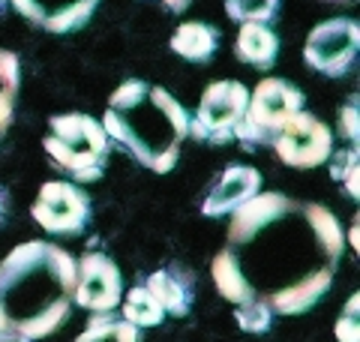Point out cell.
Returning <instances> with one entry per match:
<instances>
[{"mask_svg":"<svg viewBox=\"0 0 360 342\" xmlns=\"http://www.w3.org/2000/svg\"><path fill=\"white\" fill-rule=\"evenodd\" d=\"M18 84H21L18 57L13 51L0 49V139L13 127L15 106H18Z\"/></svg>","mask_w":360,"mask_h":342,"instance_id":"2e32d148","label":"cell"},{"mask_svg":"<svg viewBox=\"0 0 360 342\" xmlns=\"http://www.w3.org/2000/svg\"><path fill=\"white\" fill-rule=\"evenodd\" d=\"M279 51L276 33L267 25H240L238 42H234V54L238 61L252 66V70H270Z\"/></svg>","mask_w":360,"mask_h":342,"instance_id":"4fadbf2b","label":"cell"},{"mask_svg":"<svg viewBox=\"0 0 360 342\" xmlns=\"http://www.w3.org/2000/svg\"><path fill=\"white\" fill-rule=\"evenodd\" d=\"M330 175L336 180H342L348 196L357 198V147L336 153V159H330Z\"/></svg>","mask_w":360,"mask_h":342,"instance_id":"44dd1931","label":"cell"},{"mask_svg":"<svg viewBox=\"0 0 360 342\" xmlns=\"http://www.w3.org/2000/svg\"><path fill=\"white\" fill-rule=\"evenodd\" d=\"M303 111V94L285 82V78H264L250 94V106L243 111V120L234 139H240L246 147L274 144L279 129Z\"/></svg>","mask_w":360,"mask_h":342,"instance_id":"5b68a950","label":"cell"},{"mask_svg":"<svg viewBox=\"0 0 360 342\" xmlns=\"http://www.w3.org/2000/svg\"><path fill=\"white\" fill-rule=\"evenodd\" d=\"M342 253V225L328 208L258 192L231 213L210 273L234 306L262 303L274 315H300L328 294Z\"/></svg>","mask_w":360,"mask_h":342,"instance_id":"6da1fadb","label":"cell"},{"mask_svg":"<svg viewBox=\"0 0 360 342\" xmlns=\"http://www.w3.org/2000/svg\"><path fill=\"white\" fill-rule=\"evenodd\" d=\"M75 342H139V327L111 312H96Z\"/></svg>","mask_w":360,"mask_h":342,"instance_id":"e0dca14e","label":"cell"},{"mask_svg":"<svg viewBox=\"0 0 360 342\" xmlns=\"http://www.w3.org/2000/svg\"><path fill=\"white\" fill-rule=\"evenodd\" d=\"M342 129L348 132V139L357 147V96L352 99V106L342 108Z\"/></svg>","mask_w":360,"mask_h":342,"instance_id":"603a6c76","label":"cell"},{"mask_svg":"<svg viewBox=\"0 0 360 342\" xmlns=\"http://www.w3.org/2000/svg\"><path fill=\"white\" fill-rule=\"evenodd\" d=\"M45 153L75 184H96L105 175L111 141L103 123L87 114H58L49 120V135L42 139Z\"/></svg>","mask_w":360,"mask_h":342,"instance_id":"277c9868","label":"cell"},{"mask_svg":"<svg viewBox=\"0 0 360 342\" xmlns=\"http://www.w3.org/2000/svg\"><path fill=\"white\" fill-rule=\"evenodd\" d=\"M274 151L291 168H315L333 156V132L315 114H295L274 139Z\"/></svg>","mask_w":360,"mask_h":342,"instance_id":"9c48e42d","label":"cell"},{"mask_svg":"<svg viewBox=\"0 0 360 342\" xmlns=\"http://www.w3.org/2000/svg\"><path fill=\"white\" fill-rule=\"evenodd\" d=\"M279 0H225V13L229 18L240 25H267L276 15Z\"/></svg>","mask_w":360,"mask_h":342,"instance_id":"d6986e66","label":"cell"},{"mask_svg":"<svg viewBox=\"0 0 360 342\" xmlns=\"http://www.w3.org/2000/svg\"><path fill=\"white\" fill-rule=\"evenodd\" d=\"M120 310H123V322H129L135 327H153L162 322V306L156 303L153 294L139 285V289H132L127 298H120Z\"/></svg>","mask_w":360,"mask_h":342,"instance_id":"ac0fdd59","label":"cell"},{"mask_svg":"<svg viewBox=\"0 0 360 342\" xmlns=\"http://www.w3.org/2000/svg\"><path fill=\"white\" fill-rule=\"evenodd\" d=\"M0 342H21V339H13V336H4V334H0Z\"/></svg>","mask_w":360,"mask_h":342,"instance_id":"484cf974","label":"cell"},{"mask_svg":"<svg viewBox=\"0 0 360 342\" xmlns=\"http://www.w3.org/2000/svg\"><path fill=\"white\" fill-rule=\"evenodd\" d=\"M144 289H148L156 303L162 306V312L168 315H186L189 306H193V285H189L184 277H177L174 270H156L148 277L144 282Z\"/></svg>","mask_w":360,"mask_h":342,"instance_id":"9a60e30c","label":"cell"},{"mask_svg":"<svg viewBox=\"0 0 360 342\" xmlns=\"http://www.w3.org/2000/svg\"><path fill=\"white\" fill-rule=\"evenodd\" d=\"M75 258L49 241L18 243L0 261V334L21 342L51 336L72 312Z\"/></svg>","mask_w":360,"mask_h":342,"instance_id":"7a4b0ae2","label":"cell"},{"mask_svg":"<svg viewBox=\"0 0 360 342\" xmlns=\"http://www.w3.org/2000/svg\"><path fill=\"white\" fill-rule=\"evenodd\" d=\"M6 4H9V0H0V13H4V9H6Z\"/></svg>","mask_w":360,"mask_h":342,"instance_id":"4316f807","label":"cell"},{"mask_svg":"<svg viewBox=\"0 0 360 342\" xmlns=\"http://www.w3.org/2000/svg\"><path fill=\"white\" fill-rule=\"evenodd\" d=\"M103 129L108 141H117L144 168L165 175L189 135V114L165 87L127 78L108 96Z\"/></svg>","mask_w":360,"mask_h":342,"instance_id":"3957f363","label":"cell"},{"mask_svg":"<svg viewBox=\"0 0 360 342\" xmlns=\"http://www.w3.org/2000/svg\"><path fill=\"white\" fill-rule=\"evenodd\" d=\"M258 192H262V175L250 165H231L222 171L219 180L213 184V189L207 192L205 204H201V213L219 220V216H229L238 210L240 204L255 198Z\"/></svg>","mask_w":360,"mask_h":342,"instance_id":"7c38bea8","label":"cell"},{"mask_svg":"<svg viewBox=\"0 0 360 342\" xmlns=\"http://www.w3.org/2000/svg\"><path fill=\"white\" fill-rule=\"evenodd\" d=\"M234 318H238V324L246 330V334H267L270 324H274V312L262 303L234 306Z\"/></svg>","mask_w":360,"mask_h":342,"instance_id":"ffe728a7","label":"cell"},{"mask_svg":"<svg viewBox=\"0 0 360 342\" xmlns=\"http://www.w3.org/2000/svg\"><path fill=\"white\" fill-rule=\"evenodd\" d=\"M219 45V30L205 21H186L172 33V51L189 63H207Z\"/></svg>","mask_w":360,"mask_h":342,"instance_id":"5bb4252c","label":"cell"},{"mask_svg":"<svg viewBox=\"0 0 360 342\" xmlns=\"http://www.w3.org/2000/svg\"><path fill=\"white\" fill-rule=\"evenodd\" d=\"M357 294H352V300L342 310L340 322H336V339L340 342H360V324H357Z\"/></svg>","mask_w":360,"mask_h":342,"instance_id":"7402d4cb","label":"cell"},{"mask_svg":"<svg viewBox=\"0 0 360 342\" xmlns=\"http://www.w3.org/2000/svg\"><path fill=\"white\" fill-rule=\"evenodd\" d=\"M160 4H165L172 13H184V9L189 6V0H160Z\"/></svg>","mask_w":360,"mask_h":342,"instance_id":"d4e9b609","label":"cell"},{"mask_svg":"<svg viewBox=\"0 0 360 342\" xmlns=\"http://www.w3.org/2000/svg\"><path fill=\"white\" fill-rule=\"evenodd\" d=\"M246 106H250V87L243 82H234V78L213 82L198 102L195 120H189V132L213 144L229 141L240 127Z\"/></svg>","mask_w":360,"mask_h":342,"instance_id":"8992f818","label":"cell"},{"mask_svg":"<svg viewBox=\"0 0 360 342\" xmlns=\"http://www.w3.org/2000/svg\"><path fill=\"white\" fill-rule=\"evenodd\" d=\"M9 192H6V186H0V225L6 222V216H9Z\"/></svg>","mask_w":360,"mask_h":342,"instance_id":"cb8c5ba5","label":"cell"},{"mask_svg":"<svg viewBox=\"0 0 360 342\" xmlns=\"http://www.w3.org/2000/svg\"><path fill=\"white\" fill-rule=\"evenodd\" d=\"M360 51V25L354 18H328L315 25L303 45V61L315 72L340 78L354 66Z\"/></svg>","mask_w":360,"mask_h":342,"instance_id":"52a82bcc","label":"cell"},{"mask_svg":"<svg viewBox=\"0 0 360 342\" xmlns=\"http://www.w3.org/2000/svg\"><path fill=\"white\" fill-rule=\"evenodd\" d=\"M123 298V279L117 265L103 253H87L75 261V294L72 306L90 312H111Z\"/></svg>","mask_w":360,"mask_h":342,"instance_id":"30bf717a","label":"cell"},{"mask_svg":"<svg viewBox=\"0 0 360 342\" xmlns=\"http://www.w3.org/2000/svg\"><path fill=\"white\" fill-rule=\"evenodd\" d=\"M18 15L49 33H72L84 27L99 0H9Z\"/></svg>","mask_w":360,"mask_h":342,"instance_id":"8fae6325","label":"cell"},{"mask_svg":"<svg viewBox=\"0 0 360 342\" xmlns=\"http://www.w3.org/2000/svg\"><path fill=\"white\" fill-rule=\"evenodd\" d=\"M30 216L49 234H82L90 222V198L82 186L66 180H49L42 184Z\"/></svg>","mask_w":360,"mask_h":342,"instance_id":"ba28073f","label":"cell"}]
</instances>
